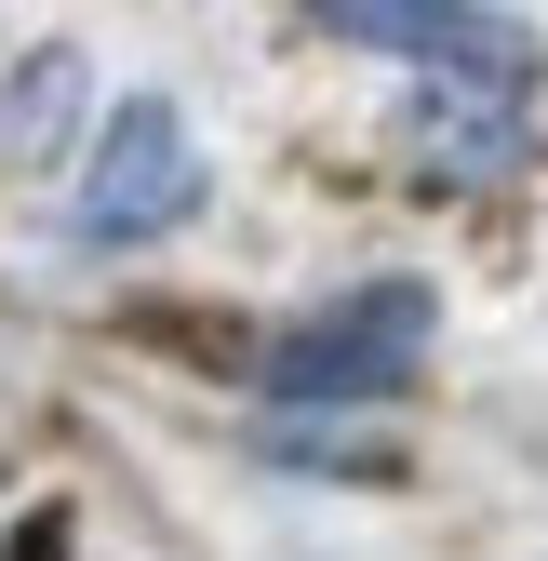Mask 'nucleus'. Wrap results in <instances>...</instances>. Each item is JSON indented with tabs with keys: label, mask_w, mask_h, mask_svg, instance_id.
<instances>
[{
	"label": "nucleus",
	"mask_w": 548,
	"mask_h": 561,
	"mask_svg": "<svg viewBox=\"0 0 548 561\" xmlns=\"http://www.w3.org/2000/svg\"><path fill=\"white\" fill-rule=\"evenodd\" d=\"M429 334H442V295L429 280H349L334 308H308L282 347H267V401H295V414H349V401H401L429 362Z\"/></svg>",
	"instance_id": "obj_1"
},
{
	"label": "nucleus",
	"mask_w": 548,
	"mask_h": 561,
	"mask_svg": "<svg viewBox=\"0 0 548 561\" xmlns=\"http://www.w3.org/2000/svg\"><path fill=\"white\" fill-rule=\"evenodd\" d=\"M201 215V134L174 94H121L107 134H94V174H81V241H161Z\"/></svg>",
	"instance_id": "obj_2"
},
{
	"label": "nucleus",
	"mask_w": 548,
	"mask_h": 561,
	"mask_svg": "<svg viewBox=\"0 0 548 561\" xmlns=\"http://www.w3.org/2000/svg\"><path fill=\"white\" fill-rule=\"evenodd\" d=\"M535 148V134H522V94H468V81H442L429 107H415V187H495L509 161Z\"/></svg>",
	"instance_id": "obj_3"
},
{
	"label": "nucleus",
	"mask_w": 548,
	"mask_h": 561,
	"mask_svg": "<svg viewBox=\"0 0 548 561\" xmlns=\"http://www.w3.org/2000/svg\"><path fill=\"white\" fill-rule=\"evenodd\" d=\"M67 121H81V54H67V41H41L14 81H0V174H54Z\"/></svg>",
	"instance_id": "obj_4"
}]
</instances>
